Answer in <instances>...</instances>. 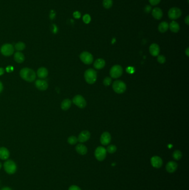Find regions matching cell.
I'll use <instances>...</instances> for the list:
<instances>
[{
    "instance_id": "6da1fadb",
    "label": "cell",
    "mask_w": 189,
    "mask_h": 190,
    "mask_svg": "<svg viewBox=\"0 0 189 190\" xmlns=\"http://www.w3.org/2000/svg\"><path fill=\"white\" fill-rule=\"evenodd\" d=\"M21 77L27 82H33L36 80V74L35 72L30 68H23L20 71Z\"/></svg>"
},
{
    "instance_id": "7a4b0ae2",
    "label": "cell",
    "mask_w": 189,
    "mask_h": 190,
    "mask_svg": "<svg viewBox=\"0 0 189 190\" xmlns=\"http://www.w3.org/2000/svg\"><path fill=\"white\" fill-rule=\"evenodd\" d=\"M84 78L88 84H93L95 83L97 78V72L94 69H89L86 70L84 73Z\"/></svg>"
},
{
    "instance_id": "3957f363",
    "label": "cell",
    "mask_w": 189,
    "mask_h": 190,
    "mask_svg": "<svg viewBox=\"0 0 189 190\" xmlns=\"http://www.w3.org/2000/svg\"><path fill=\"white\" fill-rule=\"evenodd\" d=\"M112 87L114 92L117 94H121L124 93L126 91V83L122 81L117 80L113 83Z\"/></svg>"
},
{
    "instance_id": "277c9868",
    "label": "cell",
    "mask_w": 189,
    "mask_h": 190,
    "mask_svg": "<svg viewBox=\"0 0 189 190\" xmlns=\"http://www.w3.org/2000/svg\"><path fill=\"white\" fill-rule=\"evenodd\" d=\"M3 167L5 170L8 174H14L17 171V165L16 163L11 159H8L4 163Z\"/></svg>"
},
{
    "instance_id": "5b68a950",
    "label": "cell",
    "mask_w": 189,
    "mask_h": 190,
    "mask_svg": "<svg viewBox=\"0 0 189 190\" xmlns=\"http://www.w3.org/2000/svg\"><path fill=\"white\" fill-rule=\"evenodd\" d=\"M94 155L97 160L99 161H102L106 157L107 150L102 146L98 147L95 150Z\"/></svg>"
},
{
    "instance_id": "8992f818",
    "label": "cell",
    "mask_w": 189,
    "mask_h": 190,
    "mask_svg": "<svg viewBox=\"0 0 189 190\" xmlns=\"http://www.w3.org/2000/svg\"><path fill=\"white\" fill-rule=\"evenodd\" d=\"M0 51L3 56H10L14 52V47L10 44H5L1 46Z\"/></svg>"
},
{
    "instance_id": "52a82bcc",
    "label": "cell",
    "mask_w": 189,
    "mask_h": 190,
    "mask_svg": "<svg viewBox=\"0 0 189 190\" xmlns=\"http://www.w3.org/2000/svg\"><path fill=\"white\" fill-rule=\"evenodd\" d=\"M123 74V68L120 65H115L110 70V75L113 78H118Z\"/></svg>"
},
{
    "instance_id": "ba28073f",
    "label": "cell",
    "mask_w": 189,
    "mask_h": 190,
    "mask_svg": "<svg viewBox=\"0 0 189 190\" xmlns=\"http://www.w3.org/2000/svg\"><path fill=\"white\" fill-rule=\"evenodd\" d=\"M182 15V12L178 7H172L169 10L168 16L171 19H178Z\"/></svg>"
},
{
    "instance_id": "9c48e42d",
    "label": "cell",
    "mask_w": 189,
    "mask_h": 190,
    "mask_svg": "<svg viewBox=\"0 0 189 190\" xmlns=\"http://www.w3.org/2000/svg\"><path fill=\"white\" fill-rule=\"evenodd\" d=\"M79 57L82 62L86 64H90L93 61V55L87 51H84L81 53Z\"/></svg>"
},
{
    "instance_id": "30bf717a",
    "label": "cell",
    "mask_w": 189,
    "mask_h": 190,
    "mask_svg": "<svg viewBox=\"0 0 189 190\" xmlns=\"http://www.w3.org/2000/svg\"><path fill=\"white\" fill-rule=\"evenodd\" d=\"M73 102L80 108H84L87 105V102L85 98L80 95H76L73 98Z\"/></svg>"
},
{
    "instance_id": "8fae6325",
    "label": "cell",
    "mask_w": 189,
    "mask_h": 190,
    "mask_svg": "<svg viewBox=\"0 0 189 190\" xmlns=\"http://www.w3.org/2000/svg\"><path fill=\"white\" fill-rule=\"evenodd\" d=\"M90 137V132H89L88 131L84 130L79 133L78 137L77 139H78V141H79V142H81V143H83V142H85L89 140Z\"/></svg>"
},
{
    "instance_id": "7c38bea8",
    "label": "cell",
    "mask_w": 189,
    "mask_h": 190,
    "mask_svg": "<svg viewBox=\"0 0 189 190\" xmlns=\"http://www.w3.org/2000/svg\"><path fill=\"white\" fill-rule=\"evenodd\" d=\"M111 139L112 138L110 134L108 132H105L101 136V143L103 145L106 146L110 144Z\"/></svg>"
},
{
    "instance_id": "4fadbf2b",
    "label": "cell",
    "mask_w": 189,
    "mask_h": 190,
    "mask_svg": "<svg viewBox=\"0 0 189 190\" xmlns=\"http://www.w3.org/2000/svg\"><path fill=\"white\" fill-rule=\"evenodd\" d=\"M151 164L154 167L159 169L163 165V160L160 157L157 156H153L151 158Z\"/></svg>"
},
{
    "instance_id": "5bb4252c",
    "label": "cell",
    "mask_w": 189,
    "mask_h": 190,
    "mask_svg": "<svg viewBox=\"0 0 189 190\" xmlns=\"http://www.w3.org/2000/svg\"><path fill=\"white\" fill-rule=\"evenodd\" d=\"M36 87L40 91H45L48 89V84L43 80H37L35 82Z\"/></svg>"
},
{
    "instance_id": "9a60e30c",
    "label": "cell",
    "mask_w": 189,
    "mask_h": 190,
    "mask_svg": "<svg viewBox=\"0 0 189 190\" xmlns=\"http://www.w3.org/2000/svg\"><path fill=\"white\" fill-rule=\"evenodd\" d=\"M149 52L152 56H158L160 53V47L157 44H152L149 47Z\"/></svg>"
},
{
    "instance_id": "2e32d148",
    "label": "cell",
    "mask_w": 189,
    "mask_h": 190,
    "mask_svg": "<svg viewBox=\"0 0 189 190\" xmlns=\"http://www.w3.org/2000/svg\"><path fill=\"white\" fill-rule=\"evenodd\" d=\"M152 16H153V17L156 19H160L163 16V11L161 10V8H159V7H156L154 8L152 10Z\"/></svg>"
},
{
    "instance_id": "e0dca14e",
    "label": "cell",
    "mask_w": 189,
    "mask_h": 190,
    "mask_svg": "<svg viewBox=\"0 0 189 190\" xmlns=\"http://www.w3.org/2000/svg\"><path fill=\"white\" fill-rule=\"evenodd\" d=\"M177 164L174 161L169 162L166 166V170L169 173H174L177 171Z\"/></svg>"
},
{
    "instance_id": "ac0fdd59",
    "label": "cell",
    "mask_w": 189,
    "mask_h": 190,
    "mask_svg": "<svg viewBox=\"0 0 189 190\" xmlns=\"http://www.w3.org/2000/svg\"><path fill=\"white\" fill-rule=\"evenodd\" d=\"M10 157V152L6 147H0V158L2 160H6Z\"/></svg>"
},
{
    "instance_id": "d6986e66",
    "label": "cell",
    "mask_w": 189,
    "mask_h": 190,
    "mask_svg": "<svg viewBox=\"0 0 189 190\" xmlns=\"http://www.w3.org/2000/svg\"><path fill=\"white\" fill-rule=\"evenodd\" d=\"M37 75L41 79L46 78L48 75V71L45 67H40L38 69L37 72Z\"/></svg>"
},
{
    "instance_id": "ffe728a7",
    "label": "cell",
    "mask_w": 189,
    "mask_h": 190,
    "mask_svg": "<svg viewBox=\"0 0 189 190\" xmlns=\"http://www.w3.org/2000/svg\"><path fill=\"white\" fill-rule=\"evenodd\" d=\"M76 151L81 155H84L88 152L87 147L82 144H78L76 147Z\"/></svg>"
},
{
    "instance_id": "44dd1931",
    "label": "cell",
    "mask_w": 189,
    "mask_h": 190,
    "mask_svg": "<svg viewBox=\"0 0 189 190\" xmlns=\"http://www.w3.org/2000/svg\"><path fill=\"white\" fill-rule=\"evenodd\" d=\"M106 65V62L103 58H98L95 61L94 67L97 70H101L104 68Z\"/></svg>"
},
{
    "instance_id": "7402d4cb",
    "label": "cell",
    "mask_w": 189,
    "mask_h": 190,
    "mask_svg": "<svg viewBox=\"0 0 189 190\" xmlns=\"http://www.w3.org/2000/svg\"><path fill=\"white\" fill-rule=\"evenodd\" d=\"M14 60L17 63H22L25 61V56L22 53L18 51L14 55Z\"/></svg>"
},
{
    "instance_id": "603a6c76",
    "label": "cell",
    "mask_w": 189,
    "mask_h": 190,
    "mask_svg": "<svg viewBox=\"0 0 189 190\" xmlns=\"http://www.w3.org/2000/svg\"><path fill=\"white\" fill-rule=\"evenodd\" d=\"M169 28L170 31L174 33H177L180 30V26L179 24L174 21L170 22V25H169Z\"/></svg>"
},
{
    "instance_id": "cb8c5ba5",
    "label": "cell",
    "mask_w": 189,
    "mask_h": 190,
    "mask_svg": "<svg viewBox=\"0 0 189 190\" xmlns=\"http://www.w3.org/2000/svg\"><path fill=\"white\" fill-rule=\"evenodd\" d=\"M169 28V24L165 21L161 22L158 26V30L161 33H164L167 31Z\"/></svg>"
},
{
    "instance_id": "d4e9b609",
    "label": "cell",
    "mask_w": 189,
    "mask_h": 190,
    "mask_svg": "<svg viewBox=\"0 0 189 190\" xmlns=\"http://www.w3.org/2000/svg\"><path fill=\"white\" fill-rule=\"evenodd\" d=\"M71 105H72V101L70 100L68 98L65 99L63 100V101L62 102L61 108L64 111H67L69 108H70L71 106Z\"/></svg>"
},
{
    "instance_id": "484cf974",
    "label": "cell",
    "mask_w": 189,
    "mask_h": 190,
    "mask_svg": "<svg viewBox=\"0 0 189 190\" xmlns=\"http://www.w3.org/2000/svg\"><path fill=\"white\" fill-rule=\"evenodd\" d=\"M14 48L17 51H21L24 50L26 48V44L25 43L22 42H19L17 44H16L14 46Z\"/></svg>"
},
{
    "instance_id": "4316f807",
    "label": "cell",
    "mask_w": 189,
    "mask_h": 190,
    "mask_svg": "<svg viewBox=\"0 0 189 190\" xmlns=\"http://www.w3.org/2000/svg\"><path fill=\"white\" fill-rule=\"evenodd\" d=\"M103 7L106 9H109L113 6V0H103Z\"/></svg>"
},
{
    "instance_id": "83f0119b",
    "label": "cell",
    "mask_w": 189,
    "mask_h": 190,
    "mask_svg": "<svg viewBox=\"0 0 189 190\" xmlns=\"http://www.w3.org/2000/svg\"><path fill=\"white\" fill-rule=\"evenodd\" d=\"M182 156H183L182 153L179 150H175L172 153L173 158L176 160L180 159L182 157Z\"/></svg>"
},
{
    "instance_id": "f1b7e54d",
    "label": "cell",
    "mask_w": 189,
    "mask_h": 190,
    "mask_svg": "<svg viewBox=\"0 0 189 190\" xmlns=\"http://www.w3.org/2000/svg\"><path fill=\"white\" fill-rule=\"evenodd\" d=\"M78 142V139L74 136H71L68 139V142L71 145H74Z\"/></svg>"
},
{
    "instance_id": "f546056e",
    "label": "cell",
    "mask_w": 189,
    "mask_h": 190,
    "mask_svg": "<svg viewBox=\"0 0 189 190\" xmlns=\"http://www.w3.org/2000/svg\"><path fill=\"white\" fill-rule=\"evenodd\" d=\"M117 150V148L116 146L113 145H111L108 146L106 150H107V152L109 153H114L116 152Z\"/></svg>"
},
{
    "instance_id": "4dcf8cb0",
    "label": "cell",
    "mask_w": 189,
    "mask_h": 190,
    "mask_svg": "<svg viewBox=\"0 0 189 190\" xmlns=\"http://www.w3.org/2000/svg\"><path fill=\"white\" fill-rule=\"evenodd\" d=\"M90 20H91V18H90V15H89L88 14H86V15H85L83 16V22L85 24H88L90 23Z\"/></svg>"
},
{
    "instance_id": "1f68e13d",
    "label": "cell",
    "mask_w": 189,
    "mask_h": 190,
    "mask_svg": "<svg viewBox=\"0 0 189 190\" xmlns=\"http://www.w3.org/2000/svg\"><path fill=\"white\" fill-rule=\"evenodd\" d=\"M112 83V78L109 77H106L103 80V84L106 86H109Z\"/></svg>"
},
{
    "instance_id": "d6a6232c",
    "label": "cell",
    "mask_w": 189,
    "mask_h": 190,
    "mask_svg": "<svg viewBox=\"0 0 189 190\" xmlns=\"http://www.w3.org/2000/svg\"><path fill=\"white\" fill-rule=\"evenodd\" d=\"M158 62L161 64H163L166 61V58L163 55H158V58H157Z\"/></svg>"
},
{
    "instance_id": "836d02e7",
    "label": "cell",
    "mask_w": 189,
    "mask_h": 190,
    "mask_svg": "<svg viewBox=\"0 0 189 190\" xmlns=\"http://www.w3.org/2000/svg\"><path fill=\"white\" fill-rule=\"evenodd\" d=\"M161 0H149V3L152 6H156L158 5Z\"/></svg>"
},
{
    "instance_id": "e575fe53",
    "label": "cell",
    "mask_w": 189,
    "mask_h": 190,
    "mask_svg": "<svg viewBox=\"0 0 189 190\" xmlns=\"http://www.w3.org/2000/svg\"><path fill=\"white\" fill-rule=\"evenodd\" d=\"M73 16L76 19H79L81 17V13L79 11H75L73 13Z\"/></svg>"
},
{
    "instance_id": "d590c367",
    "label": "cell",
    "mask_w": 189,
    "mask_h": 190,
    "mask_svg": "<svg viewBox=\"0 0 189 190\" xmlns=\"http://www.w3.org/2000/svg\"><path fill=\"white\" fill-rule=\"evenodd\" d=\"M51 30L53 33H57L58 32V27L55 24H52L51 27Z\"/></svg>"
},
{
    "instance_id": "8d00e7d4",
    "label": "cell",
    "mask_w": 189,
    "mask_h": 190,
    "mask_svg": "<svg viewBox=\"0 0 189 190\" xmlns=\"http://www.w3.org/2000/svg\"><path fill=\"white\" fill-rule=\"evenodd\" d=\"M68 190H81V189L76 185H72V186H70Z\"/></svg>"
},
{
    "instance_id": "74e56055",
    "label": "cell",
    "mask_w": 189,
    "mask_h": 190,
    "mask_svg": "<svg viewBox=\"0 0 189 190\" xmlns=\"http://www.w3.org/2000/svg\"><path fill=\"white\" fill-rule=\"evenodd\" d=\"M50 19H54L55 18V17H56V12L53 10H52L50 11Z\"/></svg>"
},
{
    "instance_id": "f35d334b",
    "label": "cell",
    "mask_w": 189,
    "mask_h": 190,
    "mask_svg": "<svg viewBox=\"0 0 189 190\" xmlns=\"http://www.w3.org/2000/svg\"><path fill=\"white\" fill-rule=\"evenodd\" d=\"M151 7L150 6H149V5L145 7V9H144L145 12L147 13L150 12L151 11Z\"/></svg>"
},
{
    "instance_id": "ab89813d",
    "label": "cell",
    "mask_w": 189,
    "mask_h": 190,
    "mask_svg": "<svg viewBox=\"0 0 189 190\" xmlns=\"http://www.w3.org/2000/svg\"><path fill=\"white\" fill-rule=\"evenodd\" d=\"M185 24L187 25H189V16H187L186 17V18L185 19Z\"/></svg>"
},
{
    "instance_id": "60d3db41",
    "label": "cell",
    "mask_w": 189,
    "mask_h": 190,
    "mask_svg": "<svg viewBox=\"0 0 189 190\" xmlns=\"http://www.w3.org/2000/svg\"><path fill=\"white\" fill-rule=\"evenodd\" d=\"M5 72V70L2 67H0V76L2 75Z\"/></svg>"
},
{
    "instance_id": "b9f144b4",
    "label": "cell",
    "mask_w": 189,
    "mask_h": 190,
    "mask_svg": "<svg viewBox=\"0 0 189 190\" xmlns=\"http://www.w3.org/2000/svg\"><path fill=\"white\" fill-rule=\"evenodd\" d=\"M3 89V84H2V83L0 81V94L2 92Z\"/></svg>"
},
{
    "instance_id": "7bdbcfd3",
    "label": "cell",
    "mask_w": 189,
    "mask_h": 190,
    "mask_svg": "<svg viewBox=\"0 0 189 190\" xmlns=\"http://www.w3.org/2000/svg\"><path fill=\"white\" fill-rule=\"evenodd\" d=\"M185 53H186V56H188V57H189V48L188 47V48H187V49L186 50V51H185Z\"/></svg>"
},
{
    "instance_id": "ee69618b",
    "label": "cell",
    "mask_w": 189,
    "mask_h": 190,
    "mask_svg": "<svg viewBox=\"0 0 189 190\" xmlns=\"http://www.w3.org/2000/svg\"><path fill=\"white\" fill-rule=\"evenodd\" d=\"M1 190H12L11 189H10V187H3L2 189Z\"/></svg>"
},
{
    "instance_id": "f6af8a7d",
    "label": "cell",
    "mask_w": 189,
    "mask_h": 190,
    "mask_svg": "<svg viewBox=\"0 0 189 190\" xmlns=\"http://www.w3.org/2000/svg\"><path fill=\"white\" fill-rule=\"evenodd\" d=\"M1 167H2V164H1V163L0 162V169H1Z\"/></svg>"
}]
</instances>
